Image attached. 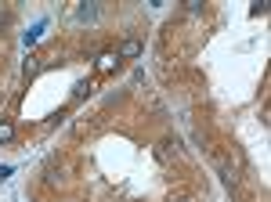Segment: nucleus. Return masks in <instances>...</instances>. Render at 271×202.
<instances>
[{"label": "nucleus", "mask_w": 271, "mask_h": 202, "mask_svg": "<svg viewBox=\"0 0 271 202\" xmlns=\"http://www.w3.org/2000/svg\"><path fill=\"white\" fill-rule=\"evenodd\" d=\"M138 54H141V40L127 36L123 43H119V58H138Z\"/></svg>", "instance_id": "nucleus-1"}, {"label": "nucleus", "mask_w": 271, "mask_h": 202, "mask_svg": "<svg viewBox=\"0 0 271 202\" xmlns=\"http://www.w3.org/2000/svg\"><path fill=\"white\" fill-rule=\"evenodd\" d=\"M174 155H177V145H170V141H163V145H156V159H159V163H170Z\"/></svg>", "instance_id": "nucleus-2"}, {"label": "nucleus", "mask_w": 271, "mask_h": 202, "mask_svg": "<svg viewBox=\"0 0 271 202\" xmlns=\"http://www.w3.org/2000/svg\"><path fill=\"white\" fill-rule=\"evenodd\" d=\"M14 137V123H7V119H0V145H7Z\"/></svg>", "instance_id": "nucleus-3"}, {"label": "nucleus", "mask_w": 271, "mask_h": 202, "mask_svg": "<svg viewBox=\"0 0 271 202\" xmlns=\"http://www.w3.org/2000/svg\"><path fill=\"white\" fill-rule=\"evenodd\" d=\"M116 61H119V54H101V58H98V69L109 72V69H116Z\"/></svg>", "instance_id": "nucleus-4"}, {"label": "nucleus", "mask_w": 271, "mask_h": 202, "mask_svg": "<svg viewBox=\"0 0 271 202\" xmlns=\"http://www.w3.org/2000/svg\"><path fill=\"white\" fill-rule=\"evenodd\" d=\"M40 33H43V22H36V25H33V29L25 33V47H33V43L40 40Z\"/></svg>", "instance_id": "nucleus-5"}, {"label": "nucleus", "mask_w": 271, "mask_h": 202, "mask_svg": "<svg viewBox=\"0 0 271 202\" xmlns=\"http://www.w3.org/2000/svg\"><path fill=\"white\" fill-rule=\"evenodd\" d=\"M76 14L87 22V18H94V14H98V7H94V4H80V11H76Z\"/></svg>", "instance_id": "nucleus-6"}, {"label": "nucleus", "mask_w": 271, "mask_h": 202, "mask_svg": "<svg viewBox=\"0 0 271 202\" xmlns=\"http://www.w3.org/2000/svg\"><path fill=\"white\" fill-rule=\"evenodd\" d=\"M4 18H7V14H4V7H0V25H4Z\"/></svg>", "instance_id": "nucleus-7"}, {"label": "nucleus", "mask_w": 271, "mask_h": 202, "mask_svg": "<svg viewBox=\"0 0 271 202\" xmlns=\"http://www.w3.org/2000/svg\"><path fill=\"white\" fill-rule=\"evenodd\" d=\"M181 202H192V199H181Z\"/></svg>", "instance_id": "nucleus-8"}]
</instances>
